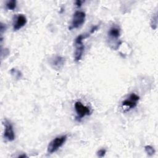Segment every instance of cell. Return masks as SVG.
Masks as SVG:
<instances>
[{
    "label": "cell",
    "instance_id": "obj_1",
    "mask_svg": "<svg viewBox=\"0 0 158 158\" xmlns=\"http://www.w3.org/2000/svg\"><path fill=\"white\" fill-rule=\"evenodd\" d=\"M89 34L80 35L75 39V50L74 52V58L76 62H78L81 60L85 49V46L83 43V39L89 36Z\"/></svg>",
    "mask_w": 158,
    "mask_h": 158
},
{
    "label": "cell",
    "instance_id": "obj_2",
    "mask_svg": "<svg viewBox=\"0 0 158 158\" xmlns=\"http://www.w3.org/2000/svg\"><path fill=\"white\" fill-rule=\"evenodd\" d=\"M67 138V136L66 135H61L54 138L48 145V153L52 154L56 152L65 143Z\"/></svg>",
    "mask_w": 158,
    "mask_h": 158
},
{
    "label": "cell",
    "instance_id": "obj_3",
    "mask_svg": "<svg viewBox=\"0 0 158 158\" xmlns=\"http://www.w3.org/2000/svg\"><path fill=\"white\" fill-rule=\"evenodd\" d=\"M86 18L85 13L81 10L76 11L72 17V23L70 26L69 27V30H72L73 28H78L80 27L85 22Z\"/></svg>",
    "mask_w": 158,
    "mask_h": 158
},
{
    "label": "cell",
    "instance_id": "obj_4",
    "mask_svg": "<svg viewBox=\"0 0 158 158\" xmlns=\"http://www.w3.org/2000/svg\"><path fill=\"white\" fill-rule=\"evenodd\" d=\"M3 123L4 126V131L3 134L4 138L8 141H14L15 139V136L11 122L6 119L4 120Z\"/></svg>",
    "mask_w": 158,
    "mask_h": 158
},
{
    "label": "cell",
    "instance_id": "obj_5",
    "mask_svg": "<svg viewBox=\"0 0 158 158\" xmlns=\"http://www.w3.org/2000/svg\"><path fill=\"white\" fill-rule=\"evenodd\" d=\"M75 109L77 114V118L80 119L86 115H89L91 113L89 107L84 106L80 101H77L75 103Z\"/></svg>",
    "mask_w": 158,
    "mask_h": 158
},
{
    "label": "cell",
    "instance_id": "obj_6",
    "mask_svg": "<svg viewBox=\"0 0 158 158\" xmlns=\"http://www.w3.org/2000/svg\"><path fill=\"white\" fill-rule=\"evenodd\" d=\"M139 97L135 94V93H131L130 96L129 98L124 100L122 102V104L123 106H127L130 109H133L135 108L136 105H137V102L139 101Z\"/></svg>",
    "mask_w": 158,
    "mask_h": 158
},
{
    "label": "cell",
    "instance_id": "obj_7",
    "mask_svg": "<svg viewBox=\"0 0 158 158\" xmlns=\"http://www.w3.org/2000/svg\"><path fill=\"white\" fill-rule=\"evenodd\" d=\"M27 22V18L23 14H18L14 20L13 28L14 30H19L24 27Z\"/></svg>",
    "mask_w": 158,
    "mask_h": 158
},
{
    "label": "cell",
    "instance_id": "obj_8",
    "mask_svg": "<svg viewBox=\"0 0 158 158\" xmlns=\"http://www.w3.org/2000/svg\"><path fill=\"white\" fill-rule=\"evenodd\" d=\"M120 35V28L117 26H112L108 31V35L111 39H118Z\"/></svg>",
    "mask_w": 158,
    "mask_h": 158
},
{
    "label": "cell",
    "instance_id": "obj_9",
    "mask_svg": "<svg viewBox=\"0 0 158 158\" xmlns=\"http://www.w3.org/2000/svg\"><path fill=\"white\" fill-rule=\"evenodd\" d=\"M64 58H63L61 56H56L52 60L51 64L54 66V68L59 69L64 64Z\"/></svg>",
    "mask_w": 158,
    "mask_h": 158
},
{
    "label": "cell",
    "instance_id": "obj_10",
    "mask_svg": "<svg viewBox=\"0 0 158 158\" xmlns=\"http://www.w3.org/2000/svg\"><path fill=\"white\" fill-rule=\"evenodd\" d=\"M16 4H17V2L15 0H11V1H7L6 4V8L9 10H14V9H15L16 7Z\"/></svg>",
    "mask_w": 158,
    "mask_h": 158
},
{
    "label": "cell",
    "instance_id": "obj_11",
    "mask_svg": "<svg viewBox=\"0 0 158 158\" xmlns=\"http://www.w3.org/2000/svg\"><path fill=\"white\" fill-rule=\"evenodd\" d=\"M144 150H145V152H146V154L149 156H151L154 155L155 152H156L154 148L152 147L151 146H149V145L145 146H144Z\"/></svg>",
    "mask_w": 158,
    "mask_h": 158
},
{
    "label": "cell",
    "instance_id": "obj_12",
    "mask_svg": "<svg viewBox=\"0 0 158 158\" xmlns=\"http://www.w3.org/2000/svg\"><path fill=\"white\" fill-rule=\"evenodd\" d=\"M157 23V14H156L153 16V19L151 20V25L152 29L154 30L156 28Z\"/></svg>",
    "mask_w": 158,
    "mask_h": 158
},
{
    "label": "cell",
    "instance_id": "obj_13",
    "mask_svg": "<svg viewBox=\"0 0 158 158\" xmlns=\"http://www.w3.org/2000/svg\"><path fill=\"white\" fill-rule=\"evenodd\" d=\"M106 153V150L105 149H101L97 152V155L99 157H102L105 156Z\"/></svg>",
    "mask_w": 158,
    "mask_h": 158
},
{
    "label": "cell",
    "instance_id": "obj_14",
    "mask_svg": "<svg viewBox=\"0 0 158 158\" xmlns=\"http://www.w3.org/2000/svg\"><path fill=\"white\" fill-rule=\"evenodd\" d=\"M98 25H94V26H93V27L91 28V30H90L89 34L93 33L95 31H96V30H98Z\"/></svg>",
    "mask_w": 158,
    "mask_h": 158
},
{
    "label": "cell",
    "instance_id": "obj_15",
    "mask_svg": "<svg viewBox=\"0 0 158 158\" xmlns=\"http://www.w3.org/2000/svg\"><path fill=\"white\" fill-rule=\"evenodd\" d=\"M6 25H4V24H2V23H1V35H2V33H3V31H4V30H6Z\"/></svg>",
    "mask_w": 158,
    "mask_h": 158
},
{
    "label": "cell",
    "instance_id": "obj_16",
    "mask_svg": "<svg viewBox=\"0 0 158 158\" xmlns=\"http://www.w3.org/2000/svg\"><path fill=\"white\" fill-rule=\"evenodd\" d=\"M82 2H82L81 1H80V0H77V1H75V4H76V6H77L78 7H80V6H81Z\"/></svg>",
    "mask_w": 158,
    "mask_h": 158
},
{
    "label": "cell",
    "instance_id": "obj_17",
    "mask_svg": "<svg viewBox=\"0 0 158 158\" xmlns=\"http://www.w3.org/2000/svg\"><path fill=\"white\" fill-rule=\"evenodd\" d=\"M27 157V156L26 154H23L22 155H19L18 156V157H20V158H21V157Z\"/></svg>",
    "mask_w": 158,
    "mask_h": 158
}]
</instances>
